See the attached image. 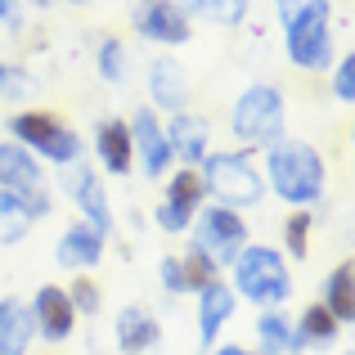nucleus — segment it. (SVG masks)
Wrapping results in <instances>:
<instances>
[{
	"label": "nucleus",
	"instance_id": "1",
	"mask_svg": "<svg viewBox=\"0 0 355 355\" xmlns=\"http://www.w3.org/2000/svg\"><path fill=\"white\" fill-rule=\"evenodd\" d=\"M261 175L270 180V189H275L288 207H306V211L324 198V184H329L324 153L315 144H306V139H293V135L275 139V144L266 148V171Z\"/></svg>",
	"mask_w": 355,
	"mask_h": 355
},
{
	"label": "nucleus",
	"instance_id": "2",
	"mask_svg": "<svg viewBox=\"0 0 355 355\" xmlns=\"http://www.w3.org/2000/svg\"><path fill=\"white\" fill-rule=\"evenodd\" d=\"M234 297H248L261 311H279L293 297V275H288V257L266 243H248L234 257Z\"/></svg>",
	"mask_w": 355,
	"mask_h": 355
},
{
	"label": "nucleus",
	"instance_id": "3",
	"mask_svg": "<svg viewBox=\"0 0 355 355\" xmlns=\"http://www.w3.org/2000/svg\"><path fill=\"white\" fill-rule=\"evenodd\" d=\"M202 189L220 202V207H257L261 193H266V175H261L257 157L248 148H220V153H207L198 166Z\"/></svg>",
	"mask_w": 355,
	"mask_h": 355
},
{
	"label": "nucleus",
	"instance_id": "4",
	"mask_svg": "<svg viewBox=\"0 0 355 355\" xmlns=\"http://www.w3.org/2000/svg\"><path fill=\"white\" fill-rule=\"evenodd\" d=\"M284 126H288L284 90L270 81H252L230 108V130L243 148H270L275 139H284Z\"/></svg>",
	"mask_w": 355,
	"mask_h": 355
},
{
	"label": "nucleus",
	"instance_id": "5",
	"mask_svg": "<svg viewBox=\"0 0 355 355\" xmlns=\"http://www.w3.org/2000/svg\"><path fill=\"white\" fill-rule=\"evenodd\" d=\"M9 135L14 144H23L36 162H54V166H77L81 162V135L59 121L54 113H41V108H23V113L9 117Z\"/></svg>",
	"mask_w": 355,
	"mask_h": 355
},
{
	"label": "nucleus",
	"instance_id": "6",
	"mask_svg": "<svg viewBox=\"0 0 355 355\" xmlns=\"http://www.w3.org/2000/svg\"><path fill=\"white\" fill-rule=\"evenodd\" d=\"M284 27V50L297 72H329L338 63V45H333V0L329 5H311L306 14L288 18Z\"/></svg>",
	"mask_w": 355,
	"mask_h": 355
},
{
	"label": "nucleus",
	"instance_id": "7",
	"mask_svg": "<svg viewBox=\"0 0 355 355\" xmlns=\"http://www.w3.org/2000/svg\"><path fill=\"white\" fill-rule=\"evenodd\" d=\"M189 230H193L189 248L202 252L216 270L234 266V257L248 248V220H243V211H234V207H198V216H193Z\"/></svg>",
	"mask_w": 355,
	"mask_h": 355
},
{
	"label": "nucleus",
	"instance_id": "8",
	"mask_svg": "<svg viewBox=\"0 0 355 355\" xmlns=\"http://www.w3.org/2000/svg\"><path fill=\"white\" fill-rule=\"evenodd\" d=\"M130 27H135L139 41L162 45V50H175V45L193 41V18L184 14L175 0H135V9H130Z\"/></svg>",
	"mask_w": 355,
	"mask_h": 355
},
{
	"label": "nucleus",
	"instance_id": "9",
	"mask_svg": "<svg viewBox=\"0 0 355 355\" xmlns=\"http://www.w3.org/2000/svg\"><path fill=\"white\" fill-rule=\"evenodd\" d=\"M202 198H207V189H202L198 166L171 171V180H166V189H162V202H157V211H153L157 230H162V234H184V230L193 225V216H198Z\"/></svg>",
	"mask_w": 355,
	"mask_h": 355
},
{
	"label": "nucleus",
	"instance_id": "10",
	"mask_svg": "<svg viewBox=\"0 0 355 355\" xmlns=\"http://www.w3.org/2000/svg\"><path fill=\"white\" fill-rule=\"evenodd\" d=\"M130 130V148H135L139 166H144L148 180H162V171H171V144H166V130H162V117L153 113V108H135L126 121Z\"/></svg>",
	"mask_w": 355,
	"mask_h": 355
},
{
	"label": "nucleus",
	"instance_id": "11",
	"mask_svg": "<svg viewBox=\"0 0 355 355\" xmlns=\"http://www.w3.org/2000/svg\"><path fill=\"white\" fill-rule=\"evenodd\" d=\"M144 81H148V99H153L148 108H153V113H157V108H162V113H171V117L175 113H189L193 86H189V72H184L175 59H166V54H162V59H153Z\"/></svg>",
	"mask_w": 355,
	"mask_h": 355
},
{
	"label": "nucleus",
	"instance_id": "12",
	"mask_svg": "<svg viewBox=\"0 0 355 355\" xmlns=\"http://www.w3.org/2000/svg\"><path fill=\"white\" fill-rule=\"evenodd\" d=\"M27 311H32V324L45 342H68L72 329H77V311H72V302H68V288H59V284L36 288Z\"/></svg>",
	"mask_w": 355,
	"mask_h": 355
},
{
	"label": "nucleus",
	"instance_id": "13",
	"mask_svg": "<svg viewBox=\"0 0 355 355\" xmlns=\"http://www.w3.org/2000/svg\"><path fill=\"white\" fill-rule=\"evenodd\" d=\"M68 193L77 198V211H81V220H86L90 230L113 234V207H108V193H104L99 171H90V166H72V171H68Z\"/></svg>",
	"mask_w": 355,
	"mask_h": 355
},
{
	"label": "nucleus",
	"instance_id": "14",
	"mask_svg": "<svg viewBox=\"0 0 355 355\" xmlns=\"http://www.w3.org/2000/svg\"><path fill=\"white\" fill-rule=\"evenodd\" d=\"M166 144H171V157H180L184 166H202V157L211 153V121L198 113H175L166 121Z\"/></svg>",
	"mask_w": 355,
	"mask_h": 355
},
{
	"label": "nucleus",
	"instance_id": "15",
	"mask_svg": "<svg viewBox=\"0 0 355 355\" xmlns=\"http://www.w3.org/2000/svg\"><path fill=\"white\" fill-rule=\"evenodd\" d=\"M104 239L108 234H99L86 220H77V225H68L63 239L54 243V261H59L63 270H95L99 261H104Z\"/></svg>",
	"mask_w": 355,
	"mask_h": 355
},
{
	"label": "nucleus",
	"instance_id": "16",
	"mask_svg": "<svg viewBox=\"0 0 355 355\" xmlns=\"http://www.w3.org/2000/svg\"><path fill=\"white\" fill-rule=\"evenodd\" d=\"M234 306H239L234 288H225L220 279L198 293V338H202V347H216L220 329L234 320Z\"/></svg>",
	"mask_w": 355,
	"mask_h": 355
},
{
	"label": "nucleus",
	"instance_id": "17",
	"mask_svg": "<svg viewBox=\"0 0 355 355\" xmlns=\"http://www.w3.org/2000/svg\"><path fill=\"white\" fill-rule=\"evenodd\" d=\"M95 153L104 162L108 175H126L135 166V148H130V130H126V117H104L95 126Z\"/></svg>",
	"mask_w": 355,
	"mask_h": 355
},
{
	"label": "nucleus",
	"instance_id": "18",
	"mask_svg": "<svg viewBox=\"0 0 355 355\" xmlns=\"http://www.w3.org/2000/svg\"><path fill=\"white\" fill-rule=\"evenodd\" d=\"M45 184V171L23 144L14 139H0V189L9 193H27V189H41Z\"/></svg>",
	"mask_w": 355,
	"mask_h": 355
},
{
	"label": "nucleus",
	"instance_id": "19",
	"mask_svg": "<svg viewBox=\"0 0 355 355\" xmlns=\"http://www.w3.org/2000/svg\"><path fill=\"white\" fill-rule=\"evenodd\" d=\"M117 347L126 355H144L157 347V338H162V324L153 320V315L144 311V306H126V311L117 315Z\"/></svg>",
	"mask_w": 355,
	"mask_h": 355
},
{
	"label": "nucleus",
	"instance_id": "20",
	"mask_svg": "<svg viewBox=\"0 0 355 355\" xmlns=\"http://www.w3.org/2000/svg\"><path fill=\"white\" fill-rule=\"evenodd\" d=\"M36 338L32 311L18 297H0V355H27Z\"/></svg>",
	"mask_w": 355,
	"mask_h": 355
},
{
	"label": "nucleus",
	"instance_id": "21",
	"mask_svg": "<svg viewBox=\"0 0 355 355\" xmlns=\"http://www.w3.org/2000/svg\"><path fill=\"white\" fill-rule=\"evenodd\" d=\"M355 266L351 261H342V266H333V275L324 279V311L333 315L338 324H351L355 320Z\"/></svg>",
	"mask_w": 355,
	"mask_h": 355
},
{
	"label": "nucleus",
	"instance_id": "22",
	"mask_svg": "<svg viewBox=\"0 0 355 355\" xmlns=\"http://www.w3.org/2000/svg\"><path fill=\"white\" fill-rule=\"evenodd\" d=\"M189 18H202V23H216V27H239L248 23V9L252 0H175Z\"/></svg>",
	"mask_w": 355,
	"mask_h": 355
},
{
	"label": "nucleus",
	"instance_id": "23",
	"mask_svg": "<svg viewBox=\"0 0 355 355\" xmlns=\"http://www.w3.org/2000/svg\"><path fill=\"white\" fill-rule=\"evenodd\" d=\"M338 329H342V324L333 320L324 306H306L302 320H297V329H293V347L297 351H302V347H329V342L338 338Z\"/></svg>",
	"mask_w": 355,
	"mask_h": 355
},
{
	"label": "nucleus",
	"instance_id": "24",
	"mask_svg": "<svg viewBox=\"0 0 355 355\" xmlns=\"http://www.w3.org/2000/svg\"><path fill=\"white\" fill-rule=\"evenodd\" d=\"M95 68H99V77H104L108 86H126L130 81V50H126L121 36H104V41H99Z\"/></svg>",
	"mask_w": 355,
	"mask_h": 355
},
{
	"label": "nucleus",
	"instance_id": "25",
	"mask_svg": "<svg viewBox=\"0 0 355 355\" xmlns=\"http://www.w3.org/2000/svg\"><path fill=\"white\" fill-rule=\"evenodd\" d=\"M257 338H261V347H266L270 355H293V324H288V315H279V311H266L257 320Z\"/></svg>",
	"mask_w": 355,
	"mask_h": 355
},
{
	"label": "nucleus",
	"instance_id": "26",
	"mask_svg": "<svg viewBox=\"0 0 355 355\" xmlns=\"http://www.w3.org/2000/svg\"><path fill=\"white\" fill-rule=\"evenodd\" d=\"M32 230V216L23 211V202H18V193L0 189V248H14L18 239Z\"/></svg>",
	"mask_w": 355,
	"mask_h": 355
},
{
	"label": "nucleus",
	"instance_id": "27",
	"mask_svg": "<svg viewBox=\"0 0 355 355\" xmlns=\"http://www.w3.org/2000/svg\"><path fill=\"white\" fill-rule=\"evenodd\" d=\"M284 252L293 261H306L311 252V211L306 207H293V216L284 220Z\"/></svg>",
	"mask_w": 355,
	"mask_h": 355
},
{
	"label": "nucleus",
	"instance_id": "28",
	"mask_svg": "<svg viewBox=\"0 0 355 355\" xmlns=\"http://www.w3.org/2000/svg\"><path fill=\"white\" fill-rule=\"evenodd\" d=\"M180 266H184V284H189V293H202L207 284H216V266H211L202 252H184L180 257Z\"/></svg>",
	"mask_w": 355,
	"mask_h": 355
},
{
	"label": "nucleus",
	"instance_id": "29",
	"mask_svg": "<svg viewBox=\"0 0 355 355\" xmlns=\"http://www.w3.org/2000/svg\"><path fill=\"white\" fill-rule=\"evenodd\" d=\"M333 95L342 104H355V54L351 50L342 54V63H333Z\"/></svg>",
	"mask_w": 355,
	"mask_h": 355
},
{
	"label": "nucleus",
	"instance_id": "30",
	"mask_svg": "<svg viewBox=\"0 0 355 355\" xmlns=\"http://www.w3.org/2000/svg\"><path fill=\"white\" fill-rule=\"evenodd\" d=\"M68 302H72V311H77V315H95L99 311V284H95V279H72Z\"/></svg>",
	"mask_w": 355,
	"mask_h": 355
},
{
	"label": "nucleus",
	"instance_id": "31",
	"mask_svg": "<svg viewBox=\"0 0 355 355\" xmlns=\"http://www.w3.org/2000/svg\"><path fill=\"white\" fill-rule=\"evenodd\" d=\"M157 279H162V288L171 297H184L189 293V284H184V266H180V257H162L157 261Z\"/></svg>",
	"mask_w": 355,
	"mask_h": 355
},
{
	"label": "nucleus",
	"instance_id": "32",
	"mask_svg": "<svg viewBox=\"0 0 355 355\" xmlns=\"http://www.w3.org/2000/svg\"><path fill=\"white\" fill-rule=\"evenodd\" d=\"M0 95H9L18 104V99H32L36 95V81L27 77L23 68H5V81H0Z\"/></svg>",
	"mask_w": 355,
	"mask_h": 355
},
{
	"label": "nucleus",
	"instance_id": "33",
	"mask_svg": "<svg viewBox=\"0 0 355 355\" xmlns=\"http://www.w3.org/2000/svg\"><path fill=\"white\" fill-rule=\"evenodd\" d=\"M311 5H329V0H275V18H279V23H288V18L306 14Z\"/></svg>",
	"mask_w": 355,
	"mask_h": 355
},
{
	"label": "nucleus",
	"instance_id": "34",
	"mask_svg": "<svg viewBox=\"0 0 355 355\" xmlns=\"http://www.w3.org/2000/svg\"><path fill=\"white\" fill-rule=\"evenodd\" d=\"M216 355H257V351H243V347H220Z\"/></svg>",
	"mask_w": 355,
	"mask_h": 355
},
{
	"label": "nucleus",
	"instance_id": "35",
	"mask_svg": "<svg viewBox=\"0 0 355 355\" xmlns=\"http://www.w3.org/2000/svg\"><path fill=\"white\" fill-rule=\"evenodd\" d=\"M9 14H14V0H0V23H5Z\"/></svg>",
	"mask_w": 355,
	"mask_h": 355
},
{
	"label": "nucleus",
	"instance_id": "36",
	"mask_svg": "<svg viewBox=\"0 0 355 355\" xmlns=\"http://www.w3.org/2000/svg\"><path fill=\"white\" fill-rule=\"evenodd\" d=\"M68 5H90V0H68Z\"/></svg>",
	"mask_w": 355,
	"mask_h": 355
},
{
	"label": "nucleus",
	"instance_id": "37",
	"mask_svg": "<svg viewBox=\"0 0 355 355\" xmlns=\"http://www.w3.org/2000/svg\"><path fill=\"white\" fill-rule=\"evenodd\" d=\"M0 81H5V63H0Z\"/></svg>",
	"mask_w": 355,
	"mask_h": 355
}]
</instances>
